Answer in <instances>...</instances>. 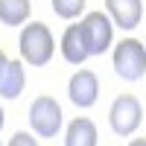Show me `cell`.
Returning a JSON list of instances; mask_svg holds the SVG:
<instances>
[{
    "label": "cell",
    "mask_w": 146,
    "mask_h": 146,
    "mask_svg": "<svg viewBox=\"0 0 146 146\" xmlns=\"http://www.w3.org/2000/svg\"><path fill=\"white\" fill-rule=\"evenodd\" d=\"M21 56L23 62H29L32 67H44L47 62L53 58V50H56V41L50 29H47V23H27L21 32Z\"/></svg>",
    "instance_id": "1"
},
{
    "label": "cell",
    "mask_w": 146,
    "mask_h": 146,
    "mask_svg": "<svg viewBox=\"0 0 146 146\" xmlns=\"http://www.w3.org/2000/svg\"><path fill=\"white\" fill-rule=\"evenodd\" d=\"M114 70L120 79L137 82L146 73V47L137 38H126L114 47Z\"/></svg>",
    "instance_id": "2"
},
{
    "label": "cell",
    "mask_w": 146,
    "mask_h": 146,
    "mask_svg": "<svg viewBox=\"0 0 146 146\" xmlns=\"http://www.w3.org/2000/svg\"><path fill=\"white\" fill-rule=\"evenodd\" d=\"M62 105L53 96H38L29 105V126L38 137H56L62 129Z\"/></svg>",
    "instance_id": "3"
},
{
    "label": "cell",
    "mask_w": 146,
    "mask_h": 146,
    "mask_svg": "<svg viewBox=\"0 0 146 146\" xmlns=\"http://www.w3.org/2000/svg\"><path fill=\"white\" fill-rule=\"evenodd\" d=\"M79 27H82V38H85V47H88V56H102L108 47H111L114 29H111L108 15L91 12V15H85V21Z\"/></svg>",
    "instance_id": "4"
},
{
    "label": "cell",
    "mask_w": 146,
    "mask_h": 146,
    "mask_svg": "<svg viewBox=\"0 0 146 146\" xmlns=\"http://www.w3.org/2000/svg\"><path fill=\"white\" fill-rule=\"evenodd\" d=\"M108 120H111V129L117 131L120 137L135 135L137 126H140V120H143V108H140V102H137L131 94H123V96H117V100H114Z\"/></svg>",
    "instance_id": "5"
},
{
    "label": "cell",
    "mask_w": 146,
    "mask_h": 146,
    "mask_svg": "<svg viewBox=\"0 0 146 146\" xmlns=\"http://www.w3.org/2000/svg\"><path fill=\"white\" fill-rule=\"evenodd\" d=\"M67 96L76 108H91L100 96V82H96L94 70H76L70 76V85H67Z\"/></svg>",
    "instance_id": "6"
},
{
    "label": "cell",
    "mask_w": 146,
    "mask_h": 146,
    "mask_svg": "<svg viewBox=\"0 0 146 146\" xmlns=\"http://www.w3.org/2000/svg\"><path fill=\"white\" fill-rule=\"evenodd\" d=\"M105 9L111 15V21L123 29H135L140 23V15H143L140 0H105Z\"/></svg>",
    "instance_id": "7"
},
{
    "label": "cell",
    "mask_w": 146,
    "mask_h": 146,
    "mask_svg": "<svg viewBox=\"0 0 146 146\" xmlns=\"http://www.w3.org/2000/svg\"><path fill=\"white\" fill-rule=\"evenodd\" d=\"M62 56L70 64H82L85 58H88V47H85L79 23H70V27L64 29V35H62Z\"/></svg>",
    "instance_id": "8"
},
{
    "label": "cell",
    "mask_w": 146,
    "mask_h": 146,
    "mask_svg": "<svg viewBox=\"0 0 146 146\" xmlns=\"http://www.w3.org/2000/svg\"><path fill=\"white\" fill-rule=\"evenodd\" d=\"M64 146H96V126L88 117H76L64 131Z\"/></svg>",
    "instance_id": "9"
},
{
    "label": "cell",
    "mask_w": 146,
    "mask_h": 146,
    "mask_svg": "<svg viewBox=\"0 0 146 146\" xmlns=\"http://www.w3.org/2000/svg\"><path fill=\"white\" fill-rule=\"evenodd\" d=\"M23 82H27V76H23V64L21 62H9L3 79H0V96H3V100H18L21 91H23Z\"/></svg>",
    "instance_id": "10"
},
{
    "label": "cell",
    "mask_w": 146,
    "mask_h": 146,
    "mask_svg": "<svg viewBox=\"0 0 146 146\" xmlns=\"http://www.w3.org/2000/svg\"><path fill=\"white\" fill-rule=\"evenodd\" d=\"M29 18V0H0V21L6 27H21Z\"/></svg>",
    "instance_id": "11"
},
{
    "label": "cell",
    "mask_w": 146,
    "mask_h": 146,
    "mask_svg": "<svg viewBox=\"0 0 146 146\" xmlns=\"http://www.w3.org/2000/svg\"><path fill=\"white\" fill-rule=\"evenodd\" d=\"M53 9H56V15H58V18L70 21V18L82 15V9H85V0H53Z\"/></svg>",
    "instance_id": "12"
},
{
    "label": "cell",
    "mask_w": 146,
    "mask_h": 146,
    "mask_svg": "<svg viewBox=\"0 0 146 146\" xmlns=\"http://www.w3.org/2000/svg\"><path fill=\"white\" fill-rule=\"evenodd\" d=\"M9 146H38V140H35L29 131H18V135H12Z\"/></svg>",
    "instance_id": "13"
},
{
    "label": "cell",
    "mask_w": 146,
    "mask_h": 146,
    "mask_svg": "<svg viewBox=\"0 0 146 146\" xmlns=\"http://www.w3.org/2000/svg\"><path fill=\"white\" fill-rule=\"evenodd\" d=\"M6 67H9V58L0 53V79H3V73H6Z\"/></svg>",
    "instance_id": "14"
},
{
    "label": "cell",
    "mask_w": 146,
    "mask_h": 146,
    "mask_svg": "<svg viewBox=\"0 0 146 146\" xmlns=\"http://www.w3.org/2000/svg\"><path fill=\"white\" fill-rule=\"evenodd\" d=\"M129 146H146V140H131Z\"/></svg>",
    "instance_id": "15"
},
{
    "label": "cell",
    "mask_w": 146,
    "mask_h": 146,
    "mask_svg": "<svg viewBox=\"0 0 146 146\" xmlns=\"http://www.w3.org/2000/svg\"><path fill=\"white\" fill-rule=\"evenodd\" d=\"M3 123H6V120H3V108H0V129H3Z\"/></svg>",
    "instance_id": "16"
}]
</instances>
